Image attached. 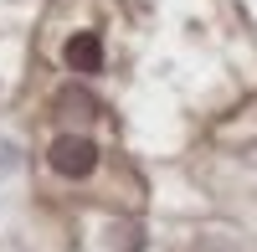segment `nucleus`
I'll return each mask as SVG.
<instances>
[{
  "instance_id": "f257e3e1",
  "label": "nucleus",
  "mask_w": 257,
  "mask_h": 252,
  "mask_svg": "<svg viewBox=\"0 0 257 252\" xmlns=\"http://www.w3.org/2000/svg\"><path fill=\"white\" fill-rule=\"evenodd\" d=\"M98 165V150H93V139H77V134H62L57 144H52V170L57 175H88Z\"/></svg>"
},
{
  "instance_id": "f03ea898",
  "label": "nucleus",
  "mask_w": 257,
  "mask_h": 252,
  "mask_svg": "<svg viewBox=\"0 0 257 252\" xmlns=\"http://www.w3.org/2000/svg\"><path fill=\"white\" fill-rule=\"evenodd\" d=\"M62 57H67L72 72H98V67H103V41H98L93 31H77V36L67 41V52H62Z\"/></svg>"
},
{
  "instance_id": "7ed1b4c3",
  "label": "nucleus",
  "mask_w": 257,
  "mask_h": 252,
  "mask_svg": "<svg viewBox=\"0 0 257 252\" xmlns=\"http://www.w3.org/2000/svg\"><path fill=\"white\" fill-rule=\"evenodd\" d=\"M11 165H16V150H11V144H0V170H11Z\"/></svg>"
}]
</instances>
